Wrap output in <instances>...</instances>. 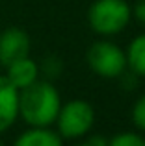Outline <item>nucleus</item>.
Returning a JSON list of instances; mask_svg holds the SVG:
<instances>
[{
	"mask_svg": "<svg viewBox=\"0 0 145 146\" xmlns=\"http://www.w3.org/2000/svg\"><path fill=\"white\" fill-rule=\"evenodd\" d=\"M75 146H106V139H102V137H93V139L86 141V143H80V144H75Z\"/></svg>",
	"mask_w": 145,
	"mask_h": 146,
	"instance_id": "14",
	"label": "nucleus"
},
{
	"mask_svg": "<svg viewBox=\"0 0 145 146\" xmlns=\"http://www.w3.org/2000/svg\"><path fill=\"white\" fill-rule=\"evenodd\" d=\"M106 146H145V137L138 131H121L106 139Z\"/></svg>",
	"mask_w": 145,
	"mask_h": 146,
	"instance_id": "10",
	"label": "nucleus"
},
{
	"mask_svg": "<svg viewBox=\"0 0 145 146\" xmlns=\"http://www.w3.org/2000/svg\"><path fill=\"white\" fill-rule=\"evenodd\" d=\"M62 107V96L50 80H37L19 91V118L28 128H52Z\"/></svg>",
	"mask_w": 145,
	"mask_h": 146,
	"instance_id": "1",
	"label": "nucleus"
},
{
	"mask_svg": "<svg viewBox=\"0 0 145 146\" xmlns=\"http://www.w3.org/2000/svg\"><path fill=\"white\" fill-rule=\"evenodd\" d=\"M125 56H127L128 70L136 74L138 78H145V32L136 35L128 43Z\"/></svg>",
	"mask_w": 145,
	"mask_h": 146,
	"instance_id": "9",
	"label": "nucleus"
},
{
	"mask_svg": "<svg viewBox=\"0 0 145 146\" xmlns=\"http://www.w3.org/2000/svg\"><path fill=\"white\" fill-rule=\"evenodd\" d=\"M30 48H32V41L22 28L9 26L0 32V65L6 67L15 59L30 56Z\"/></svg>",
	"mask_w": 145,
	"mask_h": 146,
	"instance_id": "5",
	"label": "nucleus"
},
{
	"mask_svg": "<svg viewBox=\"0 0 145 146\" xmlns=\"http://www.w3.org/2000/svg\"><path fill=\"white\" fill-rule=\"evenodd\" d=\"M132 21V6L127 0H93L87 9V24L101 37L121 33Z\"/></svg>",
	"mask_w": 145,
	"mask_h": 146,
	"instance_id": "2",
	"label": "nucleus"
},
{
	"mask_svg": "<svg viewBox=\"0 0 145 146\" xmlns=\"http://www.w3.org/2000/svg\"><path fill=\"white\" fill-rule=\"evenodd\" d=\"M4 76L7 78V82H9L11 85L21 91V89H24V87L32 85L34 82H37L41 72H39V65L30 56H26V57L15 59L13 63L6 65V74Z\"/></svg>",
	"mask_w": 145,
	"mask_h": 146,
	"instance_id": "7",
	"label": "nucleus"
},
{
	"mask_svg": "<svg viewBox=\"0 0 145 146\" xmlns=\"http://www.w3.org/2000/svg\"><path fill=\"white\" fill-rule=\"evenodd\" d=\"M95 120H97V115H95L93 106L86 100L75 98L65 104L62 102L54 126L62 139L76 141L82 139L84 135H87L93 129Z\"/></svg>",
	"mask_w": 145,
	"mask_h": 146,
	"instance_id": "3",
	"label": "nucleus"
},
{
	"mask_svg": "<svg viewBox=\"0 0 145 146\" xmlns=\"http://www.w3.org/2000/svg\"><path fill=\"white\" fill-rule=\"evenodd\" d=\"M11 146H63V139L50 128H28Z\"/></svg>",
	"mask_w": 145,
	"mask_h": 146,
	"instance_id": "8",
	"label": "nucleus"
},
{
	"mask_svg": "<svg viewBox=\"0 0 145 146\" xmlns=\"http://www.w3.org/2000/svg\"><path fill=\"white\" fill-rule=\"evenodd\" d=\"M0 146H4V144H2V143H0Z\"/></svg>",
	"mask_w": 145,
	"mask_h": 146,
	"instance_id": "15",
	"label": "nucleus"
},
{
	"mask_svg": "<svg viewBox=\"0 0 145 146\" xmlns=\"http://www.w3.org/2000/svg\"><path fill=\"white\" fill-rule=\"evenodd\" d=\"M63 70V63L58 56H48L43 59V63L39 65V72L47 80H56Z\"/></svg>",
	"mask_w": 145,
	"mask_h": 146,
	"instance_id": "11",
	"label": "nucleus"
},
{
	"mask_svg": "<svg viewBox=\"0 0 145 146\" xmlns=\"http://www.w3.org/2000/svg\"><path fill=\"white\" fill-rule=\"evenodd\" d=\"M86 63L93 74L104 80L121 78L127 72V56L125 50L108 39L95 41L86 52Z\"/></svg>",
	"mask_w": 145,
	"mask_h": 146,
	"instance_id": "4",
	"label": "nucleus"
},
{
	"mask_svg": "<svg viewBox=\"0 0 145 146\" xmlns=\"http://www.w3.org/2000/svg\"><path fill=\"white\" fill-rule=\"evenodd\" d=\"M130 118H132V124H134L136 129L145 131V93L134 102V106H132V113H130Z\"/></svg>",
	"mask_w": 145,
	"mask_h": 146,
	"instance_id": "12",
	"label": "nucleus"
},
{
	"mask_svg": "<svg viewBox=\"0 0 145 146\" xmlns=\"http://www.w3.org/2000/svg\"><path fill=\"white\" fill-rule=\"evenodd\" d=\"M19 118V89L0 76V135L6 133Z\"/></svg>",
	"mask_w": 145,
	"mask_h": 146,
	"instance_id": "6",
	"label": "nucleus"
},
{
	"mask_svg": "<svg viewBox=\"0 0 145 146\" xmlns=\"http://www.w3.org/2000/svg\"><path fill=\"white\" fill-rule=\"evenodd\" d=\"M132 19L145 24V0H136V4L132 6Z\"/></svg>",
	"mask_w": 145,
	"mask_h": 146,
	"instance_id": "13",
	"label": "nucleus"
}]
</instances>
